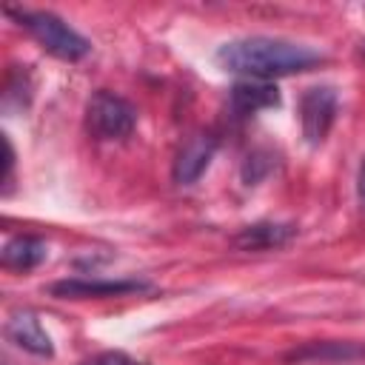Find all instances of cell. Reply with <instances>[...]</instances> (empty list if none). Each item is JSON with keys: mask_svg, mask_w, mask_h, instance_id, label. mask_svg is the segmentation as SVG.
<instances>
[{"mask_svg": "<svg viewBox=\"0 0 365 365\" xmlns=\"http://www.w3.org/2000/svg\"><path fill=\"white\" fill-rule=\"evenodd\" d=\"M48 54L60 57V60H68V63H77L83 60L88 51H91V43L74 31L63 17L51 14V11H40V9H6Z\"/></svg>", "mask_w": 365, "mask_h": 365, "instance_id": "7a4b0ae2", "label": "cell"}, {"mask_svg": "<svg viewBox=\"0 0 365 365\" xmlns=\"http://www.w3.org/2000/svg\"><path fill=\"white\" fill-rule=\"evenodd\" d=\"M217 137L208 134V131H197L191 137H185V143L180 145L177 157H174V165H171V177L177 185H194L205 168L211 165L214 154H217Z\"/></svg>", "mask_w": 365, "mask_h": 365, "instance_id": "5b68a950", "label": "cell"}, {"mask_svg": "<svg viewBox=\"0 0 365 365\" xmlns=\"http://www.w3.org/2000/svg\"><path fill=\"white\" fill-rule=\"evenodd\" d=\"M3 148H6V174H3V188H9L11 185V174H14V148H11V143H9V137L3 134Z\"/></svg>", "mask_w": 365, "mask_h": 365, "instance_id": "4fadbf2b", "label": "cell"}, {"mask_svg": "<svg viewBox=\"0 0 365 365\" xmlns=\"http://www.w3.org/2000/svg\"><path fill=\"white\" fill-rule=\"evenodd\" d=\"M43 259H46V242L37 240V237L20 234V237H11V240L3 245V265H6V268L29 271V268L40 265Z\"/></svg>", "mask_w": 365, "mask_h": 365, "instance_id": "30bf717a", "label": "cell"}, {"mask_svg": "<svg viewBox=\"0 0 365 365\" xmlns=\"http://www.w3.org/2000/svg\"><path fill=\"white\" fill-rule=\"evenodd\" d=\"M6 336L17 348H23V351H29L34 356H51L54 354L51 336L46 334V328L40 325V319L31 311H14L6 319Z\"/></svg>", "mask_w": 365, "mask_h": 365, "instance_id": "52a82bcc", "label": "cell"}, {"mask_svg": "<svg viewBox=\"0 0 365 365\" xmlns=\"http://www.w3.org/2000/svg\"><path fill=\"white\" fill-rule=\"evenodd\" d=\"M148 291V282L140 279H86V277H68L54 285H48L51 297L60 299H103V297H125Z\"/></svg>", "mask_w": 365, "mask_h": 365, "instance_id": "8992f818", "label": "cell"}, {"mask_svg": "<svg viewBox=\"0 0 365 365\" xmlns=\"http://www.w3.org/2000/svg\"><path fill=\"white\" fill-rule=\"evenodd\" d=\"M336 120V91L331 86H311L299 97V123L308 145H322Z\"/></svg>", "mask_w": 365, "mask_h": 365, "instance_id": "277c9868", "label": "cell"}, {"mask_svg": "<svg viewBox=\"0 0 365 365\" xmlns=\"http://www.w3.org/2000/svg\"><path fill=\"white\" fill-rule=\"evenodd\" d=\"M137 125V108L114 94V91H94L86 103V128L97 140H125Z\"/></svg>", "mask_w": 365, "mask_h": 365, "instance_id": "3957f363", "label": "cell"}, {"mask_svg": "<svg viewBox=\"0 0 365 365\" xmlns=\"http://www.w3.org/2000/svg\"><path fill=\"white\" fill-rule=\"evenodd\" d=\"M365 354V348L354 345V342H308L299 351H291V359H354Z\"/></svg>", "mask_w": 365, "mask_h": 365, "instance_id": "8fae6325", "label": "cell"}, {"mask_svg": "<svg viewBox=\"0 0 365 365\" xmlns=\"http://www.w3.org/2000/svg\"><path fill=\"white\" fill-rule=\"evenodd\" d=\"M294 234L297 228L291 222H254L245 225L240 234H234V245L242 251H268L285 245Z\"/></svg>", "mask_w": 365, "mask_h": 365, "instance_id": "9c48e42d", "label": "cell"}, {"mask_svg": "<svg viewBox=\"0 0 365 365\" xmlns=\"http://www.w3.org/2000/svg\"><path fill=\"white\" fill-rule=\"evenodd\" d=\"M217 63L225 71L245 74L251 80H271V77L308 71L325 63V54L302 43L257 34V37H240V40L222 43L217 48Z\"/></svg>", "mask_w": 365, "mask_h": 365, "instance_id": "6da1fadb", "label": "cell"}, {"mask_svg": "<svg viewBox=\"0 0 365 365\" xmlns=\"http://www.w3.org/2000/svg\"><path fill=\"white\" fill-rule=\"evenodd\" d=\"M356 197H359V205L365 211V160L359 165V174H356Z\"/></svg>", "mask_w": 365, "mask_h": 365, "instance_id": "5bb4252c", "label": "cell"}, {"mask_svg": "<svg viewBox=\"0 0 365 365\" xmlns=\"http://www.w3.org/2000/svg\"><path fill=\"white\" fill-rule=\"evenodd\" d=\"M228 103H231L234 114L248 117V114H257L262 108H277L279 106V91L268 80H240V83H234Z\"/></svg>", "mask_w": 365, "mask_h": 365, "instance_id": "ba28073f", "label": "cell"}, {"mask_svg": "<svg viewBox=\"0 0 365 365\" xmlns=\"http://www.w3.org/2000/svg\"><path fill=\"white\" fill-rule=\"evenodd\" d=\"M83 365H145V362H137L134 356H128L123 351H103V354L86 359Z\"/></svg>", "mask_w": 365, "mask_h": 365, "instance_id": "7c38bea8", "label": "cell"}]
</instances>
